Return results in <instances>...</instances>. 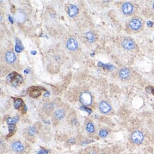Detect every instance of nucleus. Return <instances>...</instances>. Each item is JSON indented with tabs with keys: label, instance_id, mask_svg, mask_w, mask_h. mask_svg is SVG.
<instances>
[{
	"label": "nucleus",
	"instance_id": "1",
	"mask_svg": "<svg viewBox=\"0 0 154 154\" xmlns=\"http://www.w3.org/2000/svg\"><path fill=\"white\" fill-rule=\"evenodd\" d=\"M11 151L14 152L16 154H26L27 153L26 146L22 142L19 140L13 141L11 143Z\"/></svg>",
	"mask_w": 154,
	"mask_h": 154
},
{
	"label": "nucleus",
	"instance_id": "2",
	"mask_svg": "<svg viewBox=\"0 0 154 154\" xmlns=\"http://www.w3.org/2000/svg\"><path fill=\"white\" fill-rule=\"evenodd\" d=\"M130 141L132 143L136 144V145H139L142 143L144 140V135L143 132L141 131H134L132 132L129 137Z\"/></svg>",
	"mask_w": 154,
	"mask_h": 154
},
{
	"label": "nucleus",
	"instance_id": "3",
	"mask_svg": "<svg viewBox=\"0 0 154 154\" xmlns=\"http://www.w3.org/2000/svg\"><path fill=\"white\" fill-rule=\"evenodd\" d=\"M143 21L139 18H133L129 21V27L131 31H138L143 28Z\"/></svg>",
	"mask_w": 154,
	"mask_h": 154
},
{
	"label": "nucleus",
	"instance_id": "4",
	"mask_svg": "<svg viewBox=\"0 0 154 154\" xmlns=\"http://www.w3.org/2000/svg\"><path fill=\"white\" fill-rule=\"evenodd\" d=\"M80 101L85 106H89L92 103V96L90 92L85 91L80 96Z\"/></svg>",
	"mask_w": 154,
	"mask_h": 154
},
{
	"label": "nucleus",
	"instance_id": "5",
	"mask_svg": "<svg viewBox=\"0 0 154 154\" xmlns=\"http://www.w3.org/2000/svg\"><path fill=\"white\" fill-rule=\"evenodd\" d=\"M122 46L124 49L132 51L136 48V44L133 39L130 38H124L122 41Z\"/></svg>",
	"mask_w": 154,
	"mask_h": 154
},
{
	"label": "nucleus",
	"instance_id": "6",
	"mask_svg": "<svg viewBox=\"0 0 154 154\" xmlns=\"http://www.w3.org/2000/svg\"><path fill=\"white\" fill-rule=\"evenodd\" d=\"M119 78L122 81H128L131 77V72L129 68H122L118 73Z\"/></svg>",
	"mask_w": 154,
	"mask_h": 154
},
{
	"label": "nucleus",
	"instance_id": "7",
	"mask_svg": "<svg viewBox=\"0 0 154 154\" xmlns=\"http://www.w3.org/2000/svg\"><path fill=\"white\" fill-rule=\"evenodd\" d=\"M122 11L126 15H131L134 11V6L130 2H124L122 5Z\"/></svg>",
	"mask_w": 154,
	"mask_h": 154
},
{
	"label": "nucleus",
	"instance_id": "8",
	"mask_svg": "<svg viewBox=\"0 0 154 154\" xmlns=\"http://www.w3.org/2000/svg\"><path fill=\"white\" fill-rule=\"evenodd\" d=\"M99 109H100L102 114H108L112 111V108L108 102L105 101H102L100 102V105H99Z\"/></svg>",
	"mask_w": 154,
	"mask_h": 154
},
{
	"label": "nucleus",
	"instance_id": "9",
	"mask_svg": "<svg viewBox=\"0 0 154 154\" xmlns=\"http://www.w3.org/2000/svg\"><path fill=\"white\" fill-rule=\"evenodd\" d=\"M66 47L69 50L75 51L78 48V43L75 39L70 38L68 39V41H67Z\"/></svg>",
	"mask_w": 154,
	"mask_h": 154
},
{
	"label": "nucleus",
	"instance_id": "10",
	"mask_svg": "<svg viewBox=\"0 0 154 154\" xmlns=\"http://www.w3.org/2000/svg\"><path fill=\"white\" fill-rule=\"evenodd\" d=\"M65 115H66V111L63 108H58L56 111L53 114V120L56 121H60L64 118Z\"/></svg>",
	"mask_w": 154,
	"mask_h": 154
},
{
	"label": "nucleus",
	"instance_id": "11",
	"mask_svg": "<svg viewBox=\"0 0 154 154\" xmlns=\"http://www.w3.org/2000/svg\"><path fill=\"white\" fill-rule=\"evenodd\" d=\"M5 59H6V61H7L9 64H13V63H14L16 62L17 56H16L14 53L11 51H9L6 53Z\"/></svg>",
	"mask_w": 154,
	"mask_h": 154
},
{
	"label": "nucleus",
	"instance_id": "12",
	"mask_svg": "<svg viewBox=\"0 0 154 154\" xmlns=\"http://www.w3.org/2000/svg\"><path fill=\"white\" fill-rule=\"evenodd\" d=\"M29 95H30L31 97L33 98H36L39 97L41 94V90L39 89L38 87H32L29 89Z\"/></svg>",
	"mask_w": 154,
	"mask_h": 154
},
{
	"label": "nucleus",
	"instance_id": "13",
	"mask_svg": "<svg viewBox=\"0 0 154 154\" xmlns=\"http://www.w3.org/2000/svg\"><path fill=\"white\" fill-rule=\"evenodd\" d=\"M78 9L75 5H70L68 7V14L70 17H74L78 14Z\"/></svg>",
	"mask_w": 154,
	"mask_h": 154
},
{
	"label": "nucleus",
	"instance_id": "14",
	"mask_svg": "<svg viewBox=\"0 0 154 154\" xmlns=\"http://www.w3.org/2000/svg\"><path fill=\"white\" fill-rule=\"evenodd\" d=\"M100 154H120L119 151L116 149L113 148H106L100 152Z\"/></svg>",
	"mask_w": 154,
	"mask_h": 154
},
{
	"label": "nucleus",
	"instance_id": "15",
	"mask_svg": "<svg viewBox=\"0 0 154 154\" xmlns=\"http://www.w3.org/2000/svg\"><path fill=\"white\" fill-rule=\"evenodd\" d=\"M15 19L18 22H23L26 19L25 14L21 11H19L18 12L16 13L15 14Z\"/></svg>",
	"mask_w": 154,
	"mask_h": 154
},
{
	"label": "nucleus",
	"instance_id": "16",
	"mask_svg": "<svg viewBox=\"0 0 154 154\" xmlns=\"http://www.w3.org/2000/svg\"><path fill=\"white\" fill-rule=\"evenodd\" d=\"M82 154H100V153L95 147H90L85 150Z\"/></svg>",
	"mask_w": 154,
	"mask_h": 154
},
{
	"label": "nucleus",
	"instance_id": "17",
	"mask_svg": "<svg viewBox=\"0 0 154 154\" xmlns=\"http://www.w3.org/2000/svg\"><path fill=\"white\" fill-rule=\"evenodd\" d=\"M23 104V103L22 99H21V98H17V99L15 100L14 104V106L15 109L19 110L21 107H22Z\"/></svg>",
	"mask_w": 154,
	"mask_h": 154
},
{
	"label": "nucleus",
	"instance_id": "18",
	"mask_svg": "<svg viewBox=\"0 0 154 154\" xmlns=\"http://www.w3.org/2000/svg\"><path fill=\"white\" fill-rule=\"evenodd\" d=\"M16 40H17V41H16L15 51H17V52L19 53V52H21V51L23 50V46H22V44H21V42L19 40V39H16Z\"/></svg>",
	"mask_w": 154,
	"mask_h": 154
},
{
	"label": "nucleus",
	"instance_id": "19",
	"mask_svg": "<svg viewBox=\"0 0 154 154\" xmlns=\"http://www.w3.org/2000/svg\"><path fill=\"white\" fill-rule=\"evenodd\" d=\"M86 38L90 42H94L95 40V35L92 32H88L86 34Z\"/></svg>",
	"mask_w": 154,
	"mask_h": 154
},
{
	"label": "nucleus",
	"instance_id": "20",
	"mask_svg": "<svg viewBox=\"0 0 154 154\" xmlns=\"http://www.w3.org/2000/svg\"><path fill=\"white\" fill-rule=\"evenodd\" d=\"M22 77L19 76V75H17V76H16V78L14 79L13 80L12 82V85L14 86H17L19 85L20 83L22 82Z\"/></svg>",
	"mask_w": 154,
	"mask_h": 154
},
{
	"label": "nucleus",
	"instance_id": "21",
	"mask_svg": "<svg viewBox=\"0 0 154 154\" xmlns=\"http://www.w3.org/2000/svg\"><path fill=\"white\" fill-rule=\"evenodd\" d=\"M86 130L87 131L90 132V133H94V132L95 131V128H94V126L92 122H89V123L87 124Z\"/></svg>",
	"mask_w": 154,
	"mask_h": 154
},
{
	"label": "nucleus",
	"instance_id": "22",
	"mask_svg": "<svg viewBox=\"0 0 154 154\" xmlns=\"http://www.w3.org/2000/svg\"><path fill=\"white\" fill-rule=\"evenodd\" d=\"M35 131H36V129H35L34 126H31V127H29L28 128V130H27V134H28L29 136H31V137H32V136L35 135Z\"/></svg>",
	"mask_w": 154,
	"mask_h": 154
},
{
	"label": "nucleus",
	"instance_id": "23",
	"mask_svg": "<svg viewBox=\"0 0 154 154\" xmlns=\"http://www.w3.org/2000/svg\"><path fill=\"white\" fill-rule=\"evenodd\" d=\"M108 133H109V132L106 131V130L102 129V130H100V133H99V135H100V136L101 138H105L108 136Z\"/></svg>",
	"mask_w": 154,
	"mask_h": 154
},
{
	"label": "nucleus",
	"instance_id": "24",
	"mask_svg": "<svg viewBox=\"0 0 154 154\" xmlns=\"http://www.w3.org/2000/svg\"><path fill=\"white\" fill-rule=\"evenodd\" d=\"M18 74H16V73H11V74H10L7 77V79L8 82H13V80L14 79L16 78V76H17Z\"/></svg>",
	"mask_w": 154,
	"mask_h": 154
},
{
	"label": "nucleus",
	"instance_id": "25",
	"mask_svg": "<svg viewBox=\"0 0 154 154\" xmlns=\"http://www.w3.org/2000/svg\"><path fill=\"white\" fill-rule=\"evenodd\" d=\"M15 129H16V126L14 125V124H11V125H9V132L11 133L10 136H11L13 133H14Z\"/></svg>",
	"mask_w": 154,
	"mask_h": 154
},
{
	"label": "nucleus",
	"instance_id": "26",
	"mask_svg": "<svg viewBox=\"0 0 154 154\" xmlns=\"http://www.w3.org/2000/svg\"><path fill=\"white\" fill-rule=\"evenodd\" d=\"M153 9H154V2L153 3Z\"/></svg>",
	"mask_w": 154,
	"mask_h": 154
},
{
	"label": "nucleus",
	"instance_id": "27",
	"mask_svg": "<svg viewBox=\"0 0 154 154\" xmlns=\"http://www.w3.org/2000/svg\"><path fill=\"white\" fill-rule=\"evenodd\" d=\"M142 154H150V153H142Z\"/></svg>",
	"mask_w": 154,
	"mask_h": 154
},
{
	"label": "nucleus",
	"instance_id": "28",
	"mask_svg": "<svg viewBox=\"0 0 154 154\" xmlns=\"http://www.w3.org/2000/svg\"><path fill=\"white\" fill-rule=\"evenodd\" d=\"M9 154H13V153H9Z\"/></svg>",
	"mask_w": 154,
	"mask_h": 154
}]
</instances>
